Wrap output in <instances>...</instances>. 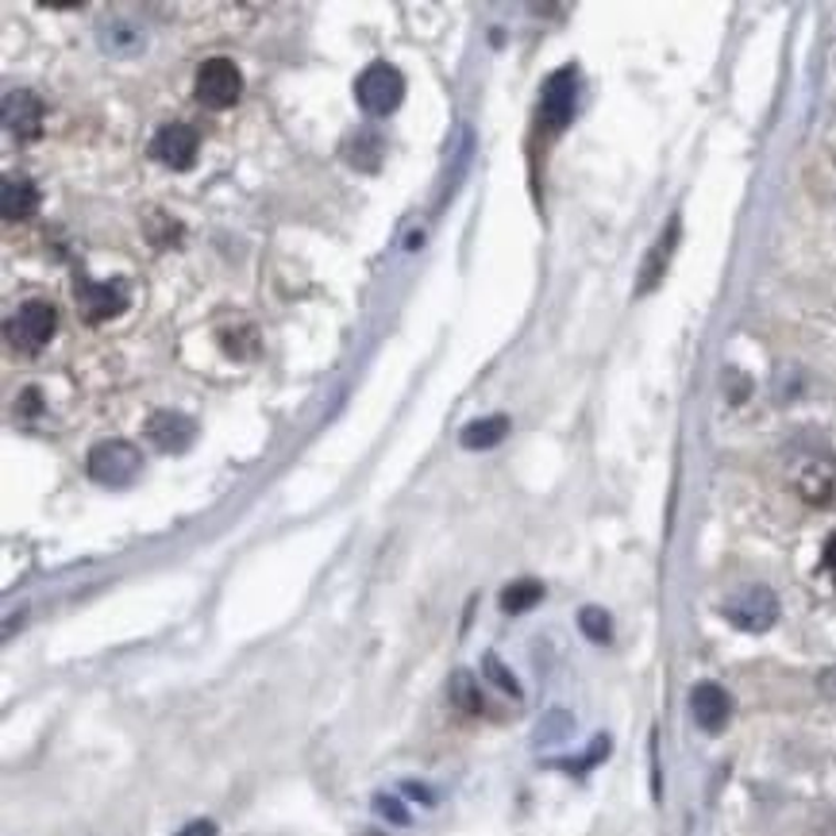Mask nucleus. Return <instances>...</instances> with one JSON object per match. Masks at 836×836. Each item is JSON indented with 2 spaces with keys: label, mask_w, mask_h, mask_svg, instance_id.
I'll return each mask as SVG.
<instances>
[{
  "label": "nucleus",
  "mask_w": 836,
  "mask_h": 836,
  "mask_svg": "<svg viewBox=\"0 0 836 836\" xmlns=\"http://www.w3.org/2000/svg\"><path fill=\"white\" fill-rule=\"evenodd\" d=\"M355 100H358L363 112L389 116L405 100L401 69L389 66V62H374V66H366L363 74H358V82H355Z\"/></svg>",
  "instance_id": "1"
},
{
  "label": "nucleus",
  "mask_w": 836,
  "mask_h": 836,
  "mask_svg": "<svg viewBox=\"0 0 836 836\" xmlns=\"http://www.w3.org/2000/svg\"><path fill=\"white\" fill-rule=\"evenodd\" d=\"M89 479L100 486H128L143 467V455L136 451V443L128 440H100L89 451Z\"/></svg>",
  "instance_id": "2"
},
{
  "label": "nucleus",
  "mask_w": 836,
  "mask_h": 836,
  "mask_svg": "<svg viewBox=\"0 0 836 836\" xmlns=\"http://www.w3.org/2000/svg\"><path fill=\"white\" fill-rule=\"evenodd\" d=\"M725 617L744 632H768L779 621V598L768 586H748L725 601Z\"/></svg>",
  "instance_id": "3"
},
{
  "label": "nucleus",
  "mask_w": 836,
  "mask_h": 836,
  "mask_svg": "<svg viewBox=\"0 0 836 836\" xmlns=\"http://www.w3.org/2000/svg\"><path fill=\"white\" fill-rule=\"evenodd\" d=\"M244 93V77H239L236 62L228 58H208L197 69V100L208 108H228Z\"/></svg>",
  "instance_id": "4"
},
{
  "label": "nucleus",
  "mask_w": 836,
  "mask_h": 836,
  "mask_svg": "<svg viewBox=\"0 0 836 836\" xmlns=\"http://www.w3.org/2000/svg\"><path fill=\"white\" fill-rule=\"evenodd\" d=\"M54 328H58V317L46 301H28L12 320H8V340L20 351H39L51 343Z\"/></svg>",
  "instance_id": "5"
},
{
  "label": "nucleus",
  "mask_w": 836,
  "mask_h": 836,
  "mask_svg": "<svg viewBox=\"0 0 836 836\" xmlns=\"http://www.w3.org/2000/svg\"><path fill=\"white\" fill-rule=\"evenodd\" d=\"M575 100H578V77L575 69H556V74L544 82L540 93V120L544 128L562 131L570 120H575Z\"/></svg>",
  "instance_id": "6"
},
{
  "label": "nucleus",
  "mask_w": 836,
  "mask_h": 836,
  "mask_svg": "<svg viewBox=\"0 0 836 836\" xmlns=\"http://www.w3.org/2000/svg\"><path fill=\"white\" fill-rule=\"evenodd\" d=\"M77 309L89 324L112 320L128 309V289L124 281H77Z\"/></svg>",
  "instance_id": "7"
},
{
  "label": "nucleus",
  "mask_w": 836,
  "mask_h": 836,
  "mask_svg": "<svg viewBox=\"0 0 836 836\" xmlns=\"http://www.w3.org/2000/svg\"><path fill=\"white\" fill-rule=\"evenodd\" d=\"M151 151H154V159L167 162L170 170H190L193 162H197L201 139L190 124H167V128L154 131Z\"/></svg>",
  "instance_id": "8"
},
{
  "label": "nucleus",
  "mask_w": 836,
  "mask_h": 836,
  "mask_svg": "<svg viewBox=\"0 0 836 836\" xmlns=\"http://www.w3.org/2000/svg\"><path fill=\"white\" fill-rule=\"evenodd\" d=\"M147 440L159 451H167V455H178V451H185L197 440V425L190 417H182V412H154L147 420Z\"/></svg>",
  "instance_id": "9"
},
{
  "label": "nucleus",
  "mask_w": 836,
  "mask_h": 836,
  "mask_svg": "<svg viewBox=\"0 0 836 836\" xmlns=\"http://www.w3.org/2000/svg\"><path fill=\"white\" fill-rule=\"evenodd\" d=\"M690 714L694 721H698V729L721 732L732 717V698L717 683H698L690 690Z\"/></svg>",
  "instance_id": "10"
},
{
  "label": "nucleus",
  "mask_w": 836,
  "mask_h": 836,
  "mask_svg": "<svg viewBox=\"0 0 836 836\" xmlns=\"http://www.w3.org/2000/svg\"><path fill=\"white\" fill-rule=\"evenodd\" d=\"M4 124H8V131L20 139V143H28V139H39V131H43V105H39L35 93H28V89L8 93V100H4Z\"/></svg>",
  "instance_id": "11"
},
{
  "label": "nucleus",
  "mask_w": 836,
  "mask_h": 836,
  "mask_svg": "<svg viewBox=\"0 0 836 836\" xmlns=\"http://www.w3.org/2000/svg\"><path fill=\"white\" fill-rule=\"evenodd\" d=\"M675 247H678V216L663 228L660 244H655L652 255L644 259V275H640V281H636V293H652V289L660 286V278L667 275V262H671V251H675Z\"/></svg>",
  "instance_id": "12"
},
{
  "label": "nucleus",
  "mask_w": 836,
  "mask_h": 836,
  "mask_svg": "<svg viewBox=\"0 0 836 836\" xmlns=\"http://www.w3.org/2000/svg\"><path fill=\"white\" fill-rule=\"evenodd\" d=\"M97 35H100V46H105L108 54H136V51H143V43H147L143 28L131 23V20H124V15H108V20L100 23Z\"/></svg>",
  "instance_id": "13"
},
{
  "label": "nucleus",
  "mask_w": 836,
  "mask_h": 836,
  "mask_svg": "<svg viewBox=\"0 0 836 836\" xmlns=\"http://www.w3.org/2000/svg\"><path fill=\"white\" fill-rule=\"evenodd\" d=\"M0 205H4L8 221H28L39 208V190L28 178H4V190H0Z\"/></svg>",
  "instance_id": "14"
},
{
  "label": "nucleus",
  "mask_w": 836,
  "mask_h": 836,
  "mask_svg": "<svg viewBox=\"0 0 836 836\" xmlns=\"http://www.w3.org/2000/svg\"><path fill=\"white\" fill-rule=\"evenodd\" d=\"M510 436V417H486V420H471V425L463 428V436H459V443H463L467 451H490L497 448V443Z\"/></svg>",
  "instance_id": "15"
},
{
  "label": "nucleus",
  "mask_w": 836,
  "mask_h": 836,
  "mask_svg": "<svg viewBox=\"0 0 836 836\" xmlns=\"http://www.w3.org/2000/svg\"><path fill=\"white\" fill-rule=\"evenodd\" d=\"M544 598V582H536V578H517V582H510L502 590V609L505 613H528L533 605H540Z\"/></svg>",
  "instance_id": "16"
},
{
  "label": "nucleus",
  "mask_w": 836,
  "mask_h": 836,
  "mask_svg": "<svg viewBox=\"0 0 836 836\" xmlns=\"http://www.w3.org/2000/svg\"><path fill=\"white\" fill-rule=\"evenodd\" d=\"M448 694H451V706H459L463 714H482V706H486L471 671H455V675H451V683H448Z\"/></svg>",
  "instance_id": "17"
},
{
  "label": "nucleus",
  "mask_w": 836,
  "mask_h": 836,
  "mask_svg": "<svg viewBox=\"0 0 836 836\" xmlns=\"http://www.w3.org/2000/svg\"><path fill=\"white\" fill-rule=\"evenodd\" d=\"M799 490L810 497V502H825V497L833 494V463H822V459L810 463L799 479Z\"/></svg>",
  "instance_id": "18"
},
{
  "label": "nucleus",
  "mask_w": 836,
  "mask_h": 836,
  "mask_svg": "<svg viewBox=\"0 0 836 836\" xmlns=\"http://www.w3.org/2000/svg\"><path fill=\"white\" fill-rule=\"evenodd\" d=\"M578 629H582V636H590L593 644H605V640L613 636V621H609V613L601 605H586L582 613H578Z\"/></svg>",
  "instance_id": "19"
},
{
  "label": "nucleus",
  "mask_w": 836,
  "mask_h": 836,
  "mask_svg": "<svg viewBox=\"0 0 836 836\" xmlns=\"http://www.w3.org/2000/svg\"><path fill=\"white\" fill-rule=\"evenodd\" d=\"M482 671H486V678L497 686V690H505V694H510V698H521V683H517V675H513V671L505 667L502 655H497V652H486V655H482Z\"/></svg>",
  "instance_id": "20"
},
{
  "label": "nucleus",
  "mask_w": 836,
  "mask_h": 836,
  "mask_svg": "<svg viewBox=\"0 0 836 836\" xmlns=\"http://www.w3.org/2000/svg\"><path fill=\"white\" fill-rule=\"evenodd\" d=\"M374 810H378L386 822H394V825H409V810L401 806V799H394V794H378L374 799Z\"/></svg>",
  "instance_id": "21"
},
{
  "label": "nucleus",
  "mask_w": 836,
  "mask_h": 836,
  "mask_svg": "<svg viewBox=\"0 0 836 836\" xmlns=\"http://www.w3.org/2000/svg\"><path fill=\"white\" fill-rule=\"evenodd\" d=\"M570 732V717L562 714V709H556V714H548L540 721V732H536V740H562Z\"/></svg>",
  "instance_id": "22"
},
{
  "label": "nucleus",
  "mask_w": 836,
  "mask_h": 836,
  "mask_svg": "<svg viewBox=\"0 0 836 836\" xmlns=\"http://www.w3.org/2000/svg\"><path fill=\"white\" fill-rule=\"evenodd\" d=\"M178 836H216V825L201 817V822H190L185 829H178Z\"/></svg>",
  "instance_id": "23"
},
{
  "label": "nucleus",
  "mask_w": 836,
  "mask_h": 836,
  "mask_svg": "<svg viewBox=\"0 0 836 836\" xmlns=\"http://www.w3.org/2000/svg\"><path fill=\"white\" fill-rule=\"evenodd\" d=\"M405 794H412V799H420V802H425V806H432V791H428V786H420V783H405Z\"/></svg>",
  "instance_id": "24"
},
{
  "label": "nucleus",
  "mask_w": 836,
  "mask_h": 836,
  "mask_svg": "<svg viewBox=\"0 0 836 836\" xmlns=\"http://www.w3.org/2000/svg\"><path fill=\"white\" fill-rule=\"evenodd\" d=\"M825 567L836 575V533L829 536V544H825Z\"/></svg>",
  "instance_id": "25"
},
{
  "label": "nucleus",
  "mask_w": 836,
  "mask_h": 836,
  "mask_svg": "<svg viewBox=\"0 0 836 836\" xmlns=\"http://www.w3.org/2000/svg\"><path fill=\"white\" fill-rule=\"evenodd\" d=\"M822 690L829 694V698H836V667L825 671V675H822Z\"/></svg>",
  "instance_id": "26"
}]
</instances>
